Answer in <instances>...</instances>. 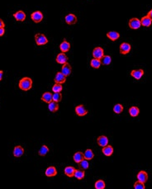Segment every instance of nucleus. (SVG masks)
Listing matches in <instances>:
<instances>
[{"mask_svg":"<svg viewBox=\"0 0 152 189\" xmlns=\"http://www.w3.org/2000/svg\"><path fill=\"white\" fill-rule=\"evenodd\" d=\"M19 88L22 91H28L32 87V78L25 77L22 78L19 81Z\"/></svg>","mask_w":152,"mask_h":189,"instance_id":"1","label":"nucleus"},{"mask_svg":"<svg viewBox=\"0 0 152 189\" xmlns=\"http://www.w3.org/2000/svg\"><path fill=\"white\" fill-rule=\"evenodd\" d=\"M35 41L37 46H44L48 43V39L44 34L37 33L35 35Z\"/></svg>","mask_w":152,"mask_h":189,"instance_id":"2","label":"nucleus"},{"mask_svg":"<svg viewBox=\"0 0 152 189\" xmlns=\"http://www.w3.org/2000/svg\"><path fill=\"white\" fill-rule=\"evenodd\" d=\"M128 26L130 28H132L133 30H136L139 29L141 26V20H139L136 18H133L132 19L129 20L128 22Z\"/></svg>","mask_w":152,"mask_h":189,"instance_id":"3","label":"nucleus"},{"mask_svg":"<svg viewBox=\"0 0 152 189\" xmlns=\"http://www.w3.org/2000/svg\"><path fill=\"white\" fill-rule=\"evenodd\" d=\"M119 50H120V53L122 55H126L131 51L132 50V46L127 43V42H123L120 45L119 47Z\"/></svg>","mask_w":152,"mask_h":189,"instance_id":"4","label":"nucleus"},{"mask_svg":"<svg viewBox=\"0 0 152 189\" xmlns=\"http://www.w3.org/2000/svg\"><path fill=\"white\" fill-rule=\"evenodd\" d=\"M104 55V51L102 47H95L93 51V56L95 59H100Z\"/></svg>","mask_w":152,"mask_h":189,"instance_id":"5","label":"nucleus"},{"mask_svg":"<svg viewBox=\"0 0 152 189\" xmlns=\"http://www.w3.org/2000/svg\"><path fill=\"white\" fill-rule=\"evenodd\" d=\"M43 18H44L43 14H42V13L41 11H36V12L32 13V15H31V18L36 23L41 22L43 20Z\"/></svg>","mask_w":152,"mask_h":189,"instance_id":"6","label":"nucleus"},{"mask_svg":"<svg viewBox=\"0 0 152 189\" xmlns=\"http://www.w3.org/2000/svg\"><path fill=\"white\" fill-rule=\"evenodd\" d=\"M54 81L55 84H62L66 81V76L62 74V72H58V73H56V74L55 76Z\"/></svg>","mask_w":152,"mask_h":189,"instance_id":"7","label":"nucleus"},{"mask_svg":"<svg viewBox=\"0 0 152 189\" xmlns=\"http://www.w3.org/2000/svg\"><path fill=\"white\" fill-rule=\"evenodd\" d=\"M75 113L79 116V117H84L88 113V111L85 108V107L84 105H79L75 107Z\"/></svg>","mask_w":152,"mask_h":189,"instance_id":"8","label":"nucleus"},{"mask_svg":"<svg viewBox=\"0 0 152 189\" xmlns=\"http://www.w3.org/2000/svg\"><path fill=\"white\" fill-rule=\"evenodd\" d=\"M61 72L64 75H66V77L70 76L71 74V72H72V68H71V65H70L69 63H66L64 64L62 66V69H61Z\"/></svg>","mask_w":152,"mask_h":189,"instance_id":"9","label":"nucleus"},{"mask_svg":"<svg viewBox=\"0 0 152 189\" xmlns=\"http://www.w3.org/2000/svg\"><path fill=\"white\" fill-rule=\"evenodd\" d=\"M66 22L68 25H74L77 22V17L74 14H68L67 16H66Z\"/></svg>","mask_w":152,"mask_h":189,"instance_id":"10","label":"nucleus"},{"mask_svg":"<svg viewBox=\"0 0 152 189\" xmlns=\"http://www.w3.org/2000/svg\"><path fill=\"white\" fill-rule=\"evenodd\" d=\"M55 60H56V62H57L58 64L64 65V64L67 63V61H68V57L66 56V55L65 53L61 52L57 55Z\"/></svg>","mask_w":152,"mask_h":189,"instance_id":"11","label":"nucleus"},{"mask_svg":"<svg viewBox=\"0 0 152 189\" xmlns=\"http://www.w3.org/2000/svg\"><path fill=\"white\" fill-rule=\"evenodd\" d=\"M13 18L18 22H23L26 19V13H24L23 11L20 10V11H18L17 13L13 14Z\"/></svg>","mask_w":152,"mask_h":189,"instance_id":"12","label":"nucleus"},{"mask_svg":"<svg viewBox=\"0 0 152 189\" xmlns=\"http://www.w3.org/2000/svg\"><path fill=\"white\" fill-rule=\"evenodd\" d=\"M131 75L136 79H140L143 75H144V70L142 69L139 70H133L131 72Z\"/></svg>","mask_w":152,"mask_h":189,"instance_id":"13","label":"nucleus"},{"mask_svg":"<svg viewBox=\"0 0 152 189\" xmlns=\"http://www.w3.org/2000/svg\"><path fill=\"white\" fill-rule=\"evenodd\" d=\"M24 154V149L20 146V145H18V146H15L14 147V150H13V155L16 158H19V157L22 156Z\"/></svg>","mask_w":152,"mask_h":189,"instance_id":"14","label":"nucleus"},{"mask_svg":"<svg viewBox=\"0 0 152 189\" xmlns=\"http://www.w3.org/2000/svg\"><path fill=\"white\" fill-rule=\"evenodd\" d=\"M97 143H98L99 146L104 147V146L108 144V139H107V137L105 136H100L97 139Z\"/></svg>","mask_w":152,"mask_h":189,"instance_id":"15","label":"nucleus"},{"mask_svg":"<svg viewBox=\"0 0 152 189\" xmlns=\"http://www.w3.org/2000/svg\"><path fill=\"white\" fill-rule=\"evenodd\" d=\"M137 179L140 182H142V183H146L147 180H148V174L145 171H140L138 173H137Z\"/></svg>","mask_w":152,"mask_h":189,"instance_id":"16","label":"nucleus"},{"mask_svg":"<svg viewBox=\"0 0 152 189\" xmlns=\"http://www.w3.org/2000/svg\"><path fill=\"white\" fill-rule=\"evenodd\" d=\"M102 153L107 157H109L112 155L113 154V148H112V145H106L104 147H103V150H102Z\"/></svg>","mask_w":152,"mask_h":189,"instance_id":"17","label":"nucleus"},{"mask_svg":"<svg viewBox=\"0 0 152 189\" xmlns=\"http://www.w3.org/2000/svg\"><path fill=\"white\" fill-rule=\"evenodd\" d=\"M45 173H46V176L49 177V178L55 177L56 176V174H57V170L54 166H51V167H48L46 169Z\"/></svg>","mask_w":152,"mask_h":189,"instance_id":"18","label":"nucleus"},{"mask_svg":"<svg viewBox=\"0 0 152 189\" xmlns=\"http://www.w3.org/2000/svg\"><path fill=\"white\" fill-rule=\"evenodd\" d=\"M70 44L67 41L64 40L63 42L59 45V50H60V51L63 53L68 52V51H70Z\"/></svg>","mask_w":152,"mask_h":189,"instance_id":"19","label":"nucleus"},{"mask_svg":"<svg viewBox=\"0 0 152 189\" xmlns=\"http://www.w3.org/2000/svg\"><path fill=\"white\" fill-rule=\"evenodd\" d=\"M107 37L108 39H110L112 41H116L117 40L119 39L120 37V34L117 32H114V31H112V32H109L107 33Z\"/></svg>","mask_w":152,"mask_h":189,"instance_id":"20","label":"nucleus"},{"mask_svg":"<svg viewBox=\"0 0 152 189\" xmlns=\"http://www.w3.org/2000/svg\"><path fill=\"white\" fill-rule=\"evenodd\" d=\"M141 23L143 26H145V27H149V26H151L152 23V20L146 15L145 17H143L141 20Z\"/></svg>","mask_w":152,"mask_h":189,"instance_id":"21","label":"nucleus"},{"mask_svg":"<svg viewBox=\"0 0 152 189\" xmlns=\"http://www.w3.org/2000/svg\"><path fill=\"white\" fill-rule=\"evenodd\" d=\"M128 112H129V115H130L132 117H136L139 115V113H140V110H139V108L137 107L133 106V107L129 108Z\"/></svg>","mask_w":152,"mask_h":189,"instance_id":"22","label":"nucleus"},{"mask_svg":"<svg viewBox=\"0 0 152 189\" xmlns=\"http://www.w3.org/2000/svg\"><path fill=\"white\" fill-rule=\"evenodd\" d=\"M74 172H75V169L72 167V166H67L65 169V174L69 178H72L74 175Z\"/></svg>","mask_w":152,"mask_h":189,"instance_id":"23","label":"nucleus"},{"mask_svg":"<svg viewBox=\"0 0 152 189\" xmlns=\"http://www.w3.org/2000/svg\"><path fill=\"white\" fill-rule=\"evenodd\" d=\"M41 100L46 102L47 103H50L52 101V94L49 92H46L42 94L41 96Z\"/></svg>","mask_w":152,"mask_h":189,"instance_id":"24","label":"nucleus"},{"mask_svg":"<svg viewBox=\"0 0 152 189\" xmlns=\"http://www.w3.org/2000/svg\"><path fill=\"white\" fill-rule=\"evenodd\" d=\"M73 159H74V161L75 162V163H79L80 161H82L84 159V154L82 153V152H76L74 155V156H73Z\"/></svg>","mask_w":152,"mask_h":189,"instance_id":"25","label":"nucleus"},{"mask_svg":"<svg viewBox=\"0 0 152 189\" xmlns=\"http://www.w3.org/2000/svg\"><path fill=\"white\" fill-rule=\"evenodd\" d=\"M84 176H85V173L84 169H75V172H74V177H75L77 179L79 180H82L84 178Z\"/></svg>","mask_w":152,"mask_h":189,"instance_id":"26","label":"nucleus"},{"mask_svg":"<svg viewBox=\"0 0 152 189\" xmlns=\"http://www.w3.org/2000/svg\"><path fill=\"white\" fill-rule=\"evenodd\" d=\"M48 108L50 111L51 112H55L59 110V104L56 102H51L48 105Z\"/></svg>","mask_w":152,"mask_h":189,"instance_id":"27","label":"nucleus"},{"mask_svg":"<svg viewBox=\"0 0 152 189\" xmlns=\"http://www.w3.org/2000/svg\"><path fill=\"white\" fill-rule=\"evenodd\" d=\"M84 159H87V160H91L93 159V157H94V155H93V151L91 149H87V150L84 151Z\"/></svg>","mask_w":152,"mask_h":189,"instance_id":"28","label":"nucleus"},{"mask_svg":"<svg viewBox=\"0 0 152 189\" xmlns=\"http://www.w3.org/2000/svg\"><path fill=\"white\" fill-rule=\"evenodd\" d=\"M101 63L103 65H109L112 62V57L110 55H103L101 59Z\"/></svg>","mask_w":152,"mask_h":189,"instance_id":"29","label":"nucleus"},{"mask_svg":"<svg viewBox=\"0 0 152 189\" xmlns=\"http://www.w3.org/2000/svg\"><path fill=\"white\" fill-rule=\"evenodd\" d=\"M101 65H102L101 60L99 59H95V58H93L90 62V65L93 69H99V67L101 66Z\"/></svg>","mask_w":152,"mask_h":189,"instance_id":"30","label":"nucleus"},{"mask_svg":"<svg viewBox=\"0 0 152 189\" xmlns=\"http://www.w3.org/2000/svg\"><path fill=\"white\" fill-rule=\"evenodd\" d=\"M48 153H49V148H48L46 145H42V146L41 147V149L39 150V152H38L40 156L42 157L46 156Z\"/></svg>","mask_w":152,"mask_h":189,"instance_id":"31","label":"nucleus"},{"mask_svg":"<svg viewBox=\"0 0 152 189\" xmlns=\"http://www.w3.org/2000/svg\"><path fill=\"white\" fill-rule=\"evenodd\" d=\"M79 167L81 169H88L89 168V163L87 159H83L79 163Z\"/></svg>","mask_w":152,"mask_h":189,"instance_id":"32","label":"nucleus"},{"mask_svg":"<svg viewBox=\"0 0 152 189\" xmlns=\"http://www.w3.org/2000/svg\"><path fill=\"white\" fill-rule=\"evenodd\" d=\"M123 109H124L123 106L122 104H120V103H118V104H116L113 107V111L116 114H121L123 111Z\"/></svg>","mask_w":152,"mask_h":189,"instance_id":"33","label":"nucleus"},{"mask_svg":"<svg viewBox=\"0 0 152 189\" xmlns=\"http://www.w3.org/2000/svg\"><path fill=\"white\" fill-rule=\"evenodd\" d=\"M95 188L96 189H104L106 187L105 182L103 180H98L96 183H95V185H94Z\"/></svg>","mask_w":152,"mask_h":189,"instance_id":"34","label":"nucleus"},{"mask_svg":"<svg viewBox=\"0 0 152 189\" xmlns=\"http://www.w3.org/2000/svg\"><path fill=\"white\" fill-rule=\"evenodd\" d=\"M62 99V95L60 92H54V94H52V100L54 102L59 103L61 101Z\"/></svg>","mask_w":152,"mask_h":189,"instance_id":"35","label":"nucleus"},{"mask_svg":"<svg viewBox=\"0 0 152 189\" xmlns=\"http://www.w3.org/2000/svg\"><path fill=\"white\" fill-rule=\"evenodd\" d=\"M63 90V86L61 84H55L52 87V91L54 92H60Z\"/></svg>","mask_w":152,"mask_h":189,"instance_id":"36","label":"nucleus"},{"mask_svg":"<svg viewBox=\"0 0 152 189\" xmlns=\"http://www.w3.org/2000/svg\"><path fill=\"white\" fill-rule=\"evenodd\" d=\"M134 188L135 189H145V184L144 183H142V182H140V181H137V182H136V183H134Z\"/></svg>","mask_w":152,"mask_h":189,"instance_id":"37","label":"nucleus"},{"mask_svg":"<svg viewBox=\"0 0 152 189\" xmlns=\"http://www.w3.org/2000/svg\"><path fill=\"white\" fill-rule=\"evenodd\" d=\"M5 33V30H4V27H0V36H3Z\"/></svg>","mask_w":152,"mask_h":189,"instance_id":"38","label":"nucleus"},{"mask_svg":"<svg viewBox=\"0 0 152 189\" xmlns=\"http://www.w3.org/2000/svg\"><path fill=\"white\" fill-rule=\"evenodd\" d=\"M4 26H5V24L3 22V21L0 18V27H4Z\"/></svg>","mask_w":152,"mask_h":189,"instance_id":"39","label":"nucleus"},{"mask_svg":"<svg viewBox=\"0 0 152 189\" xmlns=\"http://www.w3.org/2000/svg\"><path fill=\"white\" fill-rule=\"evenodd\" d=\"M147 16L151 18V19L152 20V9L151 10V11H149V13H147Z\"/></svg>","mask_w":152,"mask_h":189,"instance_id":"40","label":"nucleus"},{"mask_svg":"<svg viewBox=\"0 0 152 189\" xmlns=\"http://www.w3.org/2000/svg\"><path fill=\"white\" fill-rule=\"evenodd\" d=\"M3 77V70H0V81L2 80Z\"/></svg>","mask_w":152,"mask_h":189,"instance_id":"41","label":"nucleus"}]
</instances>
